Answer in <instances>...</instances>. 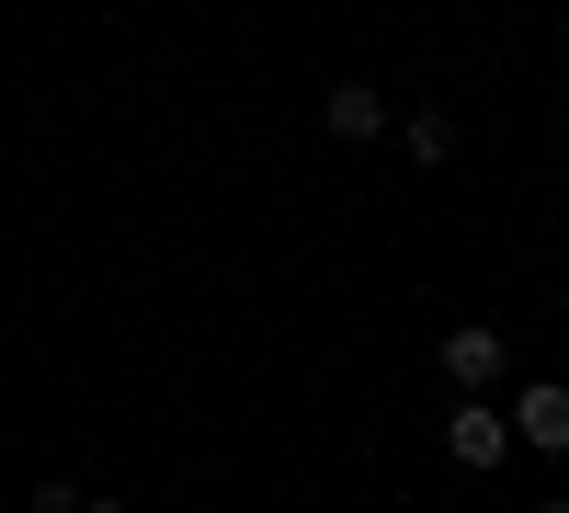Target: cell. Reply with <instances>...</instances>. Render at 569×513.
<instances>
[{
    "instance_id": "cell-3",
    "label": "cell",
    "mask_w": 569,
    "mask_h": 513,
    "mask_svg": "<svg viewBox=\"0 0 569 513\" xmlns=\"http://www.w3.org/2000/svg\"><path fill=\"white\" fill-rule=\"evenodd\" d=\"M512 445L569 456V377H525V388H512Z\"/></svg>"
},
{
    "instance_id": "cell-8",
    "label": "cell",
    "mask_w": 569,
    "mask_h": 513,
    "mask_svg": "<svg viewBox=\"0 0 569 513\" xmlns=\"http://www.w3.org/2000/svg\"><path fill=\"white\" fill-rule=\"evenodd\" d=\"M536 513H569V502H558V491H547V502H536Z\"/></svg>"
},
{
    "instance_id": "cell-5",
    "label": "cell",
    "mask_w": 569,
    "mask_h": 513,
    "mask_svg": "<svg viewBox=\"0 0 569 513\" xmlns=\"http://www.w3.org/2000/svg\"><path fill=\"white\" fill-rule=\"evenodd\" d=\"M399 149H410L421 171H445V160H456V115H445V103H421V115L399 126Z\"/></svg>"
},
{
    "instance_id": "cell-1",
    "label": "cell",
    "mask_w": 569,
    "mask_h": 513,
    "mask_svg": "<svg viewBox=\"0 0 569 513\" xmlns=\"http://www.w3.org/2000/svg\"><path fill=\"white\" fill-rule=\"evenodd\" d=\"M445 377H456V399H490L512 377V343L490 332V319H456V332H445Z\"/></svg>"
},
{
    "instance_id": "cell-2",
    "label": "cell",
    "mask_w": 569,
    "mask_h": 513,
    "mask_svg": "<svg viewBox=\"0 0 569 513\" xmlns=\"http://www.w3.org/2000/svg\"><path fill=\"white\" fill-rule=\"evenodd\" d=\"M445 456L467 480H490L501 456H512V411H490V399H456V423H445Z\"/></svg>"
},
{
    "instance_id": "cell-7",
    "label": "cell",
    "mask_w": 569,
    "mask_h": 513,
    "mask_svg": "<svg viewBox=\"0 0 569 513\" xmlns=\"http://www.w3.org/2000/svg\"><path fill=\"white\" fill-rule=\"evenodd\" d=\"M80 513H126V502H114V491H91V502H80Z\"/></svg>"
},
{
    "instance_id": "cell-4",
    "label": "cell",
    "mask_w": 569,
    "mask_h": 513,
    "mask_svg": "<svg viewBox=\"0 0 569 513\" xmlns=\"http://www.w3.org/2000/svg\"><path fill=\"white\" fill-rule=\"evenodd\" d=\"M319 126L342 137V149H376V137H388V91H376V80H330L319 91Z\"/></svg>"
},
{
    "instance_id": "cell-6",
    "label": "cell",
    "mask_w": 569,
    "mask_h": 513,
    "mask_svg": "<svg viewBox=\"0 0 569 513\" xmlns=\"http://www.w3.org/2000/svg\"><path fill=\"white\" fill-rule=\"evenodd\" d=\"M34 513H80V480H34Z\"/></svg>"
}]
</instances>
